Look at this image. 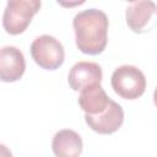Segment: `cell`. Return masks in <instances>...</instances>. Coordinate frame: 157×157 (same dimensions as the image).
I'll return each mask as SVG.
<instances>
[{
	"mask_svg": "<svg viewBox=\"0 0 157 157\" xmlns=\"http://www.w3.org/2000/svg\"><path fill=\"white\" fill-rule=\"evenodd\" d=\"M155 12L156 4L153 1H132L126 7V23L132 32L142 33L146 31Z\"/></svg>",
	"mask_w": 157,
	"mask_h": 157,
	"instance_id": "ba28073f",
	"label": "cell"
},
{
	"mask_svg": "<svg viewBox=\"0 0 157 157\" xmlns=\"http://www.w3.org/2000/svg\"><path fill=\"white\" fill-rule=\"evenodd\" d=\"M40 1L38 0H11L6 4L2 15L4 29L10 34L25 32L32 21V17L39 11Z\"/></svg>",
	"mask_w": 157,
	"mask_h": 157,
	"instance_id": "3957f363",
	"label": "cell"
},
{
	"mask_svg": "<svg viewBox=\"0 0 157 157\" xmlns=\"http://www.w3.org/2000/svg\"><path fill=\"white\" fill-rule=\"evenodd\" d=\"M25 69V56L18 48L6 45L0 49V81L15 82L22 77Z\"/></svg>",
	"mask_w": 157,
	"mask_h": 157,
	"instance_id": "8992f818",
	"label": "cell"
},
{
	"mask_svg": "<svg viewBox=\"0 0 157 157\" xmlns=\"http://www.w3.org/2000/svg\"><path fill=\"white\" fill-rule=\"evenodd\" d=\"M52 148L55 157H78L82 152V139L76 131L63 129L54 135Z\"/></svg>",
	"mask_w": 157,
	"mask_h": 157,
	"instance_id": "9c48e42d",
	"label": "cell"
},
{
	"mask_svg": "<svg viewBox=\"0 0 157 157\" xmlns=\"http://www.w3.org/2000/svg\"><path fill=\"white\" fill-rule=\"evenodd\" d=\"M32 59L42 69L56 70L63 65L65 52L63 44L49 34L37 37L31 44Z\"/></svg>",
	"mask_w": 157,
	"mask_h": 157,
	"instance_id": "277c9868",
	"label": "cell"
},
{
	"mask_svg": "<svg viewBox=\"0 0 157 157\" xmlns=\"http://www.w3.org/2000/svg\"><path fill=\"white\" fill-rule=\"evenodd\" d=\"M67 81L74 91H82L86 87L101 83L102 69L97 63L78 61L71 67Z\"/></svg>",
	"mask_w": 157,
	"mask_h": 157,
	"instance_id": "52a82bcc",
	"label": "cell"
},
{
	"mask_svg": "<svg viewBox=\"0 0 157 157\" xmlns=\"http://www.w3.org/2000/svg\"><path fill=\"white\" fill-rule=\"evenodd\" d=\"M114 92L124 99H137L145 93L146 78L134 65H121L114 70L110 78Z\"/></svg>",
	"mask_w": 157,
	"mask_h": 157,
	"instance_id": "7a4b0ae2",
	"label": "cell"
},
{
	"mask_svg": "<svg viewBox=\"0 0 157 157\" xmlns=\"http://www.w3.org/2000/svg\"><path fill=\"white\" fill-rule=\"evenodd\" d=\"M0 157H12L11 151L4 144H0Z\"/></svg>",
	"mask_w": 157,
	"mask_h": 157,
	"instance_id": "8fae6325",
	"label": "cell"
},
{
	"mask_svg": "<svg viewBox=\"0 0 157 157\" xmlns=\"http://www.w3.org/2000/svg\"><path fill=\"white\" fill-rule=\"evenodd\" d=\"M85 120L93 131L108 135L115 132L121 126L124 121V110L120 104L110 99L107 108L102 113L97 115L85 114Z\"/></svg>",
	"mask_w": 157,
	"mask_h": 157,
	"instance_id": "5b68a950",
	"label": "cell"
},
{
	"mask_svg": "<svg viewBox=\"0 0 157 157\" xmlns=\"http://www.w3.org/2000/svg\"><path fill=\"white\" fill-rule=\"evenodd\" d=\"M109 101L110 98L99 83L86 87L81 91L78 97V105L86 114L97 115L107 108Z\"/></svg>",
	"mask_w": 157,
	"mask_h": 157,
	"instance_id": "30bf717a",
	"label": "cell"
},
{
	"mask_svg": "<svg viewBox=\"0 0 157 157\" xmlns=\"http://www.w3.org/2000/svg\"><path fill=\"white\" fill-rule=\"evenodd\" d=\"M77 48L88 55L101 54L108 42V17L97 9H87L72 20Z\"/></svg>",
	"mask_w": 157,
	"mask_h": 157,
	"instance_id": "6da1fadb",
	"label": "cell"
}]
</instances>
